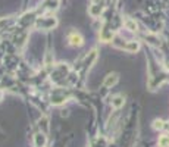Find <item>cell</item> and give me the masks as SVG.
Here are the masks:
<instances>
[{
	"label": "cell",
	"mask_w": 169,
	"mask_h": 147,
	"mask_svg": "<svg viewBox=\"0 0 169 147\" xmlns=\"http://www.w3.org/2000/svg\"><path fill=\"white\" fill-rule=\"evenodd\" d=\"M159 146L160 147H169V137L168 135H162L159 138Z\"/></svg>",
	"instance_id": "277c9868"
},
{
	"label": "cell",
	"mask_w": 169,
	"mask_h": 147,
	"mask_svg": "<svg viewBox=\"0 0 169 147\" xmlns=\"http://www.w3.org/2000/svg\"><path fill=\"white\" fill-rule=\"evenodd\" d=\"M68 40H69V43H71V46H82V44H84V38H82V35L80 33H75V31L69 34Z\"/></svg>",
	"instance_id": "6da1fadb"
},
{
	"label": "cell",
	"mask_w": 169,
	"mask_h": 147,
	"mask_svg": "<svg viewBox=\"0 0 169 147\" xmlns=\"http://www.w3.org/2000/svg\"><path fill=\"white\" fill-rule=\"evenodd\" d=\"M125 27H127V28H129L131 31H135V30H137V24H135V21L128 19V21H127V22H125Z\"/></svg>",
	"instance_id": "5b68a950"
},
{
	"label": "cell",
	"mask_w": 169,
	"mask_h": 147,
	"mask_svg": "<svg viewBox=\"0 0 169 147\" xmlns=\"http://www.w3.org/2000/svg\"><path fill=\"white\" fill-rule=\"evenodd\" d=\"M112 106L116 107V109L122 107L124 106V97H122V96H115V97L112 99Z\"/></svg>",
	"instance_id": "3957f363"
},
{
	"label": "cell",
	"mask_w": 169,
	"mask_h": 147,
	"mask_svg": "<svg viewBox=\"0 0 169 147\" xmlns=\"http://www.w3.org/2000/svg\"><path fill=\"white\" fill-rule=\"evenodd\" d=\"M165 122L163 121H160V119H156L155 122H153V128H156V129H162L165 125H163Z\"/></svg>",
	"instance_id": "8992f818"
},
{
	"label": "cell",
	"mask_w": 169,
	"mask_h": 147,
	"mask_svg": "<svg viewBox=\"0 0 169 147\" xmlns=\"http://www.w3.org/2000/svg\"><path fill=\"white\" fill-rule=\"evenodd\" d=\"M119 80V77H118V74H109L108 77H106V80L103 82V85L104 87H112V85H115L116 82Z\"/></svg>",
	"instance_id": "7a4b0ae2"
}]
</instances>
